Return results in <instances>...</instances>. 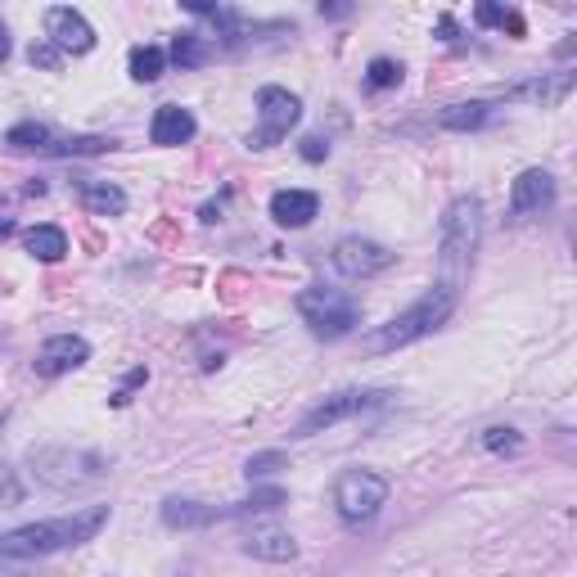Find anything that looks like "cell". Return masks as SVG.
<instances>
[{"instance_id": "cell-13", "label": "cell", "mask_w": 577, "mask_h": 577, "mask_svg": "<svg viewBox=\"0 0 577 577\" xmlns=\"http://www.w3.org/2000/svg\"><path fill=\"white\" fill-rule=\"evenodd\" d=\"M244 551H249L253 560H266V564H289V560L298 555V541H293L289 532H280V528L258 524V528H249V537H244Z\"/></svg>"}, {"instance_id": "cell-21", "label": "cell", "mask_w": 577, "mask_h": 577, "mask_svg": "<svg viewBox=\"0 0 577 577\" xmlns=\"http://www.w3.org/2000/svg\"><path fill=\"white\" fill-rule=\"evenodd\" d=\"M163 68H167V54L159 46H136L131 50V77L136 81H159Z\"/></svg>"}, {"instance_id": "cell-10", "label": "cell", "mask_w": 577, "mask_h": 577, "mask_svg": "<svg viewBox=\"0 0 577 577\" xmlns=\"http://www.w3.org/2000/svg\"><path fill=\"white\" fill-rule=\"evenodd\" d=\"M551 203H555V176L541 172V167L519 172V180H514V190H510V217H514V222L541 217V212L551 208Z\"/></svg>"}, {"instance_id": "cell-2", "label": "cell", "mask_w": 577, "mask_h": 577, "mask_svg": "<svg viewBox=\"0 0 577 577\" xmlns=\"http://www.w3.org/2000/svg\"><path fill=\"white\" fill-rule=\"evenodd\" d=\"M482 239V203L474 195L455 199L442 217V244H438V285L465 293L469 285V266Z\"/></svg>"}, {"instance_id": "cell-3", "label": "cell", "mask_w": 577, "mask_h": 577, "mask_svg": "<svg viewBox=\"0 0 577 577\" xmlns=\"http://www.w3.org/2000/svg\"><path fill=\"white\" fill-rule=\"evenodd\" d=\"M455 302H461V293L434 280L429 293H424L419 302H411L402 316H392L384 329L371 334V339H366V352H392V348H406V343L424 339V334H434V329L455 312Z\"/></svg>"}, {"instance_id": "cell-15", "label": "cell", "mask_w": 577, "mask_h": 577, "mask_svg": "<svg viewBox=\"0 0 577 577\" xmlns=\"http://www.w3.org/2000/svg\"><path fill=\"white\" fill-rule=\"evenodd\" d=\"M568 90H573V73H555V77H537L519 90H510V100H532V104L545 109V104H560Z\"/></svg>"}, {"instance_id": "cell-4", "label": "cell", "mask_w": 577, "mask_h": 577, "mask_svg": "<svg viewBox=\"0 0 577 577\" xmlns=\"http://www.w3.org/2000/svg\"><path fill=\"white\" fill-rule=\"evenodd\" d=\"M298 316L308 321L312 334H321V339H343V334H352L361 321V302L343 289L312 285V289L298 293Z\"/></svg>"}, {"instance_id": "cell-19", "label": "cell", "mask_w": 577, "mask_h": 577, "mask_svg": "<svg viewBox=\"0 0 577 577\" xmlns=\"http://www.w3.org/2000/svg\"><path fill=\"white\" fill-rule=\"evenodd\" d=\"M492 117V104L488 100H469V104H451L447 113H442V127L447 131H474V127H482Z\"/></svg>"}, {"instance_id": "cell-6", "label": "cell", "mask_w": 577, "mask_h": 577, "mask_svg": "<svg viewBox=\"0 0 577 577\" xmlns=\"http://www.w3.org/2000/svg\"><path fill=\"white\" fill-rule=\"evenodd\" d=\"M298 117H302V100L298 96H289L285 86H262L258 90V131L249 136V145L253 149L280 145L298 127Z\"/></svg>"}, {"instance_id": "cell-29", "label": "cell", "mask_w": 577, "mask_h": 577, "mask_svg": "<svg viewBox=\"0 0 577 577\" xmlns=\"http://www.w3.org/2000/svg\"><path fill=\"white\" fill-rule=\"evenodd\" d=\"M33 64H41V68H59V50H54V46H33Z\"/></svg>"}, {"instance_id": "cell-25", "label": "cell", "mask_w": 577, "mask_h": 577, "mask_svg": "<svg viewBox=\"0 0 577 577\" xmlns=\"http://www.w3.org/2000/svg\"><path fill=\"white\" fill-rule=\"evenodd\" d=\"M280 465H285L280 451H262V455H253V461L244 465V474H249V478H266V474H276Z\"/></svg>"}, {"instance_id": "cell-7", "label": "cell", "mask_w": 577, "mask_h": 577, "mask_svg": "<svg viewBox=\"0 0 577 577\" xmlns=\"http://www.w3.org/2000/svg\"><path fill=\"white\" fill-rule=\"evenodd\" d=\"M384 402V392H375V388H348V392H334V398H325L321 406H312L308 415L298 419V438H312V434H321V429H334V424H343V419H352V415H361V411H371V406H379Z\"/></svg>"}, {"instance_id": "cell-8", "label": "cell", "mask_w": 577, "mask_h": 577, "mask_svg": "<svg viewBox=\"0 0 577 577\" xmlns=\"http://www.w3.org/2000/svg\"><path fill=\"white\" fill-rule=\"evenodd\" d=\"M392 266V253L384 244H375V239H361V235H348L334 244V271L348 280H371L379 276V271Z\"/></svg>"}, {"instance_id": "cell-26", "label": "cell", "mask_w": 577, "mask_h": 577, "mask_svg": "<svg viewBox=\"0 0 577 577\" xmlns=\"http://www.w3.org/2000/svg\"><path fill=\"white\" fill-rule=\"evenodd\" d=\"M482 447H488V451H519L524 438L514 429H488V434H482Z\"/></svg>"}, {"instance_id": "cell-27", "label": "cell", "mask_w": 577, "mask_h": 577, "mask_svg": "<svg viewBox=\"0 0 577 577\" xmlns=\"http://www.w3.org/2000/svg\"><path fill=\"white\" fill-rule=\"evenodd\" d=\"M18 497H23V488L14 482V469H0V510L18 505Z\"/></svg>"}, {"instance_id": "cell-1", "label": "cell", "mask_w": 577, "mask_h": 577, "mask_svg": "<svg viewBox=\"0 0 577 577\" xmlns=\"http://www.w3.org/2000/svg\"><path fill=\"white\" fill-rule=\"evenodd\" d=\"M104 524H109V505H81V510L64 514V519L23 524L0 537V560H41L54 551H68V545L90 541Z\"/></svg>"}, {"instance_id": "cell-20", "label": "cell", "mask_w": 577, "mask_h": 577, "mask_svg": "<svg viewBox=\"0 0 577 577\" xmlns=\"http://www.w3.org/2000/svg\"><path fill=\"white\" fill-rule=\"evenodd\" d=\"M474 18H478L482 27H501V33H510V37H524V33H528V27H524V18H519V10L488 5V0H482V5L474 10Z\"/></svg>"}, {"instance_id": "cell-16", "label": "cell", "mask_w": 577, "mask_h": 577, "mask_svg": "<svg viewBox=\"0 0 577 577\" xmlns=\"http://www.w3.org/2000/svg\"><path fill=\"white\" fill-rule=\"evenodd\" d=\"M81 203H86V212H96V217H117V212H127V195L117 186H109V180H86Z\"/></svg>"}, {"instance_id": "cell-23", "label": "cell", "mask_w": 577, "mask_h": 577, "mask_svg": "<svg viewBox=\"0 0 577 577\" xmlns=\"http://www.w3.org/2000/svg\"><path fill=\"white\" fill-rule=\"evenodd\" d=\"M172 59L180 68H199L203 59H208V46H203V37H195V33H180V37H172Z\"/></svg>"}, {"instance_id": "cell-5", "label": "cell", "mask_w": 577, "mask_h": 577, "mask_svg": "<svg viewBox=\"0 0 577 577\" xmlns=\"http://www.w3.org/2000/svg\"><path fill=\"white\" fill-rule=\"evenodd\" d=\"M334 505L348 524H371L375 514L388 505V478L375 469H348L334 482Z\"/></svg>"}, {"instance_id": "cell-22", "label": "cell", "mask_w": 577, "mask_h": 577, "mask_svg": "<svg viewBox=\"0 0 577 577\" xmlns=\"http://www.w3.org/2000/svg\"><path fill=\"white\" fill-rule=\"evenodd\" d=\"M10 145L14 149H46V154H54V136H50V127H41V123H18L14 131H10Z\"/></svg>"}, {"instance_id": "cell-31", "label": "cell", "mask_w": 577, "mask_h": 577, "mask_svg": "<svg viewBox=\"0 0 577 577\" xmlns=\"http://www.w3.org/2000/svg\"><path fill=\"white\" fill-rule=\"evenodd\" d=\"M0 577H18V573H14V568H5V564H0Z\"/></svg>"}, {"instance_id": "cell-28", "label": "cell", "mask_w": 577, "mask_h": 577, "mask_svg": "<svg viewBox=\"0 0 577 577\" xmlns=\"http://www.w3.org/2000/svg\"><path fill=\"white\" fill-rule=\"evenodd\" d=\"M329 154V145L321 140V136H308V140H302V159H308V163H321Z\"/></svg>"}, {"instance_id": "cell-14", "label": "cell", "mask_w": 577, "mask_h": 577, "mask_svg": "<svg viewBox=\"0 0 577 577\" xmlns=\"http://www.w3.org/2000/svg\"><path fill=\"white\" fill-rule=\"evenodd\" d=\"M149 140L163 145V149L195 140V113H190V109H180V104H163V109L154 113V127H149Z\"/></svg>"}, {"instance_id": "cell-24", "label": "cell", "mask_w": 577, "mask_h": 577, "mask_svg": "<svg viewBox=\"0 0 577 577\" xmlns=\"http://www.w3.org/2000/svg\"><path fill=\"white\" fill-rule=\"evenodd\" d=\"M366 81H371L375 90H384V86H398V81H402V64H398V59H371Z\"/></svg>"}, {"instance_id": "cell-9", "label": "cell", "mask_w": 577, "mask_h": 577, "mask_svg": "<svg viewBox=\"0 0 577 577\" xmlns=\"http://www.w3.org/2000/svg\"><path fill=\"white\" fill-rule=\"evenodd\" d=\"M46 37L59 54H86L96 50V27H90L73 5H54L46 10Z\"/></svg>"}, {"instance_id": "cell-17", "label": "cell", "mask_w": 577, "mask_h": 577, "mask_svg": "<svg viewBox=\"0 0 577 577\" xmlns=\"http://www.w3.org/2000/svg\"><path fill=\"white\" fill-rule=\"evenodd\" d=\"M230 510H217V505H199V501H167L163 505V519L172 528H199V524H212V519H226Z\"/></svg>"}, {"instance_id": "cell-12", "label": "cell", "mask_w": 577, "mask_h": 577, "mask_svg": "<svg viewBox=\"0 0 577 577\" xmlns=\"http://www.w3.org/2000/svg\"><path fill=\"white\" fill-rule=\"evenodd\" d=\"M316 212H321V199L312 190H276V195H271V217H276V226L302 230Z\"/></svg>"}, {"instance_id": "cell-18", "label": "cell", "mask_w": 577, "mask_h": 577, "mask_svg": "<svg viewBox=\"0 0 577 577\" xmlns=\"http://www.w3.org/2000/svg\"><path fill=\"white\" fill-rule=\"evenodd\" d=\"M23 249L33 253L37 262H59V258L68 253V235L59 230V226H37V230L23 235Z\"/></svg>"}, {"instance_id": "cell-11", "label": "cell", "mask_w": 577, "mask_h": 577, "mask_svg": "<svg viewBox=\"0 0 577 577\" xmlns=\"http://www.w3.org/2000/svg\"><path fill=\"white\" fill-rule=\"evenodd\" d=\"M86 361H90V343L81 339V334H54V339H46L41 352H37V375L59 379V375L86 366Z\"/></svg>"}, {"instance_id": "cell-30", "label": "cell", "mask_w": 577, "mask_h": 577, "mask_svg": "<svg viewBox=\"0 0 577 577\" xmlns=\"http://www.w3.org/2000/svg\"><path fill=\"white\" fill-rule=\"evenodd\" d=\"M0 59H10V33L0 27Z\"/></svg>"}]
</instances>
